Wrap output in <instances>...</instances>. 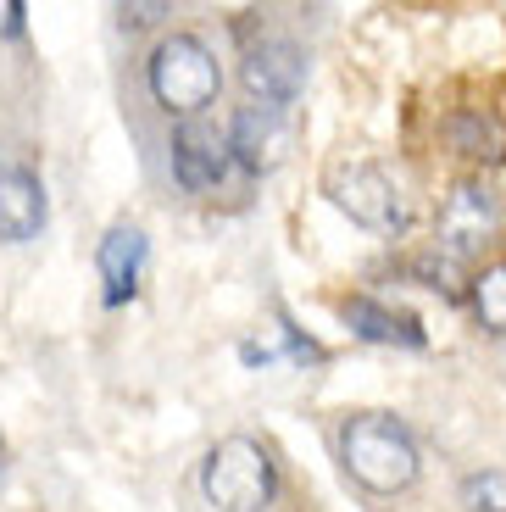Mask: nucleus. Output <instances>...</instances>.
Instances as JSON below:
<instances>
[{"mask_svg": "<svg viewBox=\"0 0 506 512\" xmlns=\"http://www.w3.org/2000/svg\"><path fill=\"white\" fill-rule=\"evenodd\" d=\"M340 462L345 474L362 490H379V496H395L418 479V446L395 418L384 412H367V418H351L340 435Z\"/></svg>", "mask_w": 506, "mask_h": 512, "instance_id": "obj_1", "label": "nucleus"}, {"mask_svg": "<svg viewBox=\"0 0 506 512\" xmlns=\"http://www.w3.org/2000/svg\"><path fill=\"white\" fill-rule=\"evenodd\" d=\"M201 490H206V501L223 507V512H267L273 507V490H279V474H273V457H267L256 440L228 435L206 451Z\"/></svg>", "mask_w": 506, "mask_h": 512, "instance_id": "obj_2", "label": "nucleus"}, {"mask_svg": "<svg viewBox=\"0 0 506 512\" xmlns=\"http://www.w3.org/2000/svg\"><path fill=\"white\" fill-rule=\"evenodd\" d=\"M217 84H223L217 56L206 51L195 34H173V39L156 45V56H151V95L167 106V112L195 117L201 106L217 101Z\"/></svg>", "mask_w": 506, "mask_h": 512, "instance_id": "obj_3", "label": "nucleus"}, {"mask_svg": "<svg viewBox=\"0 0 506 512\" xmlns=\"http://www.w3.org/2000/svg\"><path fill=\"white\" fill-rule=\"evenodd\" d=\"M329 201L340 206L351 223L362 229H379V234H395L406 229V195L401 184L373 162H340L329 167Z\"/></svg>", "mask_w": 506, "mask_h": 512, "instance_id": "obj_4", "label": "nucleus"}, {"mask_svg": "<svg viewBox=\"0 0 506 512\" xmlns=\"http://www.w3.org/2000/svg\"><path fill=\"white\" fill-rule=\"evenodd\" d=\"M495 234H501V195L479 179L456 184L440 206V256L445 262H468Z\"/></svg>", "mask_w": 506, "mask_h": 512, "instance_id": "obj_5", "label": "nucleus"}, {"mask_svg": "<svg viewBox=\"0 0 506 512\" xmlns=\"http://www.w3.org/2000/svg\"><path fill=\"white\" fill-rule=\"evenodd\" d=\"M240 78H245V90H251L256 106H290L306 84V56L290 39H262V45L245 51Z\"/></svg>", "mask_w": 506, "mask_h": 512, "instance_id": "obj_6", "label": "nucleus"}, {"mask_svg": "<svg viewBox=\"0 0 506 512\" xmlns=\"http://www.w3.org/2000/svg\"><path fill=\"white\" fill-rule=\"evenodd\" d=\"M228 151L240 156L251 173H262V167H273L284 151H290V128H284V112L279 106H240L234 112V123H228Z\"/></svg>", "mask_w": 506, "mask_h": 512, "instance_id": "obj_7", "label": "nucleus"}, {"mask_svg": "<svg viewBox=\"0 0 506 512\" xmlns=\"http://www.w3.org/2000/svg\"><path fill=\"white\" fill-rule=\"evenodd\" d=\"M228 162H234V151H228V140H217V128L184 123L173 134V173L184 190H217Z\"/></svg>", "mask_w": 506, "mask_h": 512, "instance_id": "obj_8", "label": "nucleus"}, {"mask_svg": "<svg viewBox=\"0 0 506 512\" xmlns=\"http://www.w3.org/2000/svg\"><path fill=\"white\" fill-rule=\"evenodd\" d=\"M95 262H101L106 307H123L128 295H134V284H140V268H145V234L134 223H112L101 251H95Z\"/></svg>", "mask_w": 506, "mask_h": 512, "instance_id": "obj_9", "label": "nucleus"}, {"mask_svg": "<svg viewBox=\"0 0 506 512\" xmlns=\"http://www.w3.org/2000/svg\"><path fill=\"white\" fill-rule=\"evenodd\" d=\"M45 229V190L23 167H0V240H34Z\"/></svg>", "mask_w": 506, "mask_h": 512, "instance_id": "obj_10", "label": "nucleus"}, {"mask_svg": "<svg viewBox=\"0 0 506 512\" xmlns=\"http://www.w3.org/2000/svg\"><path fill=\"white\" fill-rule=\"evenodd\" d=\"M340 312L362 340H373V346H423V323L412 318V312H395V307H384V301H373V295H351Z\"/></svg>", "mask_w": 506, "mask_h": 512, "instance_id": "obj_11", "label": "nucleus"}, {"mask_svg": "<svg viewBox=\"0 0 506 512\" xmlns=\"http://www.w3.org/2000/svg\"><path fill=\"white\" fill-rule=\"evenodd\" d=\"M456 151L473 156V162H501L506 156V128L484 123V117H462V123H456Z\"/></svg>", "mask_w": 506, "mask_h": 512, "instance_id": "obj_12", "label": "nucleus"}, {"mask_svg": "<svg viewBox=\"0 0 506 512\" xmlns=\"http://www.w3.org/2000/svg\"><path fill=\"white\" fill-rule=\"evenodd\" d=\"M473 307H479L484 329L506 334V262L501 268H484L479 279H473Z\"/></svg>", "mask_w": 506, "mask_h": 512, "instance_id": "obj_13", "label": "nucleus"}, {"mask_svg": "<svg viewBox=\"0 0 506 512\" xmlns=\"http://www.w3.org/2000/svg\"><path fill=\"white\" fill-rule=\"evenodd\" d=\"M462 501L473 512H506V468H484V474L462 479Z\"/></svg>", "mask_w": 506, "mask_h": 512, "instance_id": "obj_14", "label": "nucleus"}, {"mask_svg": "<svg viewBox=\"0 0 506 512\" xmlns=\"http://www.w3.org/2000/svg\"><path fill=\"white\" fill-rule=\"evenodd\" d=\"M117 17H123V28H145V23H156V17H167V6L162 0H156V6H123Z\"/></svg>", "mask_w": 506, "mask_h": 512, "instance_id": "obj_15", "label": "nucleus"}, {"mask_svg": "<svg viewBox=\"0 0 506 512\" xmlns=\"http://www.w3.org/2000/svg\"><path fill=\"white\" fill-rule=\"evenodd\" d=\"M23 34V0H0V39Z\"/></svg>", "mask_w": 506, "mask_h": 512, "instance_id": "obj_16", "label": "nucleus"}, {"mask_svg": "<svg viewBox=\"0 0 506 512\" xmlns=\"http://www.w3.org/2000/svg\"><path fill=\"white\" fill-rule=\"evenodd\" d=\"M0 468H6V440H0Z\"/></svg>", "mask_w": 506, "mask_h": 512, "instance_id": "obj_17", "label": "nucleus"}]
</instances>
